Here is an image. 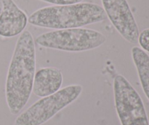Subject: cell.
<instances>
[{"instance_id": "7", "label": "cell", "mask_w": 149, "mask_h": 125, "mask_svg": "<svg viewBox=\"0 0 149 125\" xmlns=\"http://www.w3.org/2000/svg\"><path fill=\"white\" fill-rule=\"evenodd\" d=\"M0 37H13L20 35L26 28L28 17L13 0H1Z\"/></svg>"}, {"instance_id": "5", "label": "cell", "mask_w": 149, "mask_h": 125, "mask_svg": "<svg viewBox=\"0 0 149 125\" xmlns=\"http://www.w3.org/2000/svg\"><path fill=\"white\" fill-rule=\"evenodd\" d=\"M113 94L115 108L122 125H149L141 96L122 75L115 76Z\"/></svg>"}, {"instance_id": "3", "label": "cell", "mask_w": 149, "mask_h": 125, "mask_svg": "<svg viewBox=\"0 0 149 125\" xmlns=\"http://www.w3.org/2000/svg\"><path fill=\"white\" fill-rule=\"evenodd\" d=\"M106 41V37L101 32L84 28L59 29L46 32L36 38V42L40 46L68 52L95 49Z\"/></svg>"}, {"instance_id": "9", "label": "cell", "mask_w": 149, "mask_h": 125, "mask_svg": "<svg viewBox=\"0 0 149 125\" xmlns=\"http://www.w3.org/2000/svg\"><path fill=\"white\" fill-rule=\"evenodd\" d=\"M132 56L138 71L141 86L149 100V56L139 47H133Z\"/></svg>"}, {"instance_id": "2", "label": "cell", "mask_w": 149, "mask_h": 125, "mask_svg": "<svg viewBox=\"0 0 149 125\" xmlns=\"http://www.w3.org/2000/svg\"><path fill=\"white\" fill-rule=\"evenodd\" d=\"M107 18L101 6L93 3H77L46 7L33 12L29 23L39 27L59 29L81 28Z\"/></svg>"}, {"instance_id": "10", "label": "cell", "mask_w": 149, "mask_h": 125, "mask_svg": "<svg viewBox=\"0 0 149 125\" xmlns=\"http://www.w3.org/2000/svg\"><path fill=\"white\" fill-rule=\"evenodd\" d=\"M138 42L144 51L149 53V29H144L139 34Z\"/></svg>"}, {"instance_id": "1", "label": "cell", "mask_w": 149, "mask_h": 125, "mask_svg": "<svg viewBox=\"0 0 149 125\" xmlns=\"http://www.w3.org/2000/svg\"><path fill=\"white\" fill-rule=\"evenodd\" d=\"M36 70L34 40L29 31H23L17 39L9 66L5 96L10 113L17 115L29 101Z\"/></svg>"}, {"instance_id": "8", "label": "cell", "mask_w": 149, "mask_h": 125, "mask_svg": "<svg viewBox=\"0 0 149 125\" xmlns=\"http://www.w3.org/2000/svg\"><path fill=\"white\" fill-rule=\"evenodd\" d=\"M62 83L63 75L59 69L44 67L35 73L32 91L36 96L45 97L60 90Z\"/></svg>"}, {"instance_id": "6", "label": "cell", "mask_w": 149, "mask_h": 125, "mask_svg": "<svg viewBox=\"0 0 149 125\" xmlns=\"http://www.w3.org/2000/svg\"><path fill=\"white\" fill-rule=\"evenodd\" d=\"M103 8L115 29L130 43L138 42L139 30L127 0H101Z\"/></svg>"}, {"instance_id": "11", "label": "cell", "mask_w": 149, "mask_h": 125, "mask_svg": "<svg viewBox=\"0 0 149 125\" xmlns=\"http://www.w3.org/2000/svg\"><path fill=\"white\" fill-rule=\"evenodd\" d=\"M45 2L50 3L55 5H67V4H73L80 3L83 0H41Z\"/></svg>"}, {"instance_id": "4", "label": "cell", "mask_w": 149, "mask_h": 125, "mask_svg": "<svg viewBox=\"0 0 149 125\" xmlns=\"http://www.w3.org/2000/svg\"><path fill=\"white\" fill-rule=\"evenodd\" d=\"M82 91L80 85H71L60 89L53 95L42 97L15 120V125H42L59 111L72 103Z\"/></svg>"}]
</instances>
